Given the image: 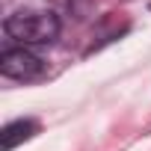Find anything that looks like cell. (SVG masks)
Here are the masks:
<instances>
[{"mask_svg": "<svg viewBox=\"0 0 151 151\" xmlns=\"http://www.w3.org/2000/svg\"><path fill=\"white\" fill-rule=\"evenodd\" d=\"M0 71L6 74V77L12 80H36L42 77V59L24 47H12V50H3V56H0Z\"/></svg>", "mask_w": 151, "mask_h": 151, "instance_id": "2", "label": "cell"}, {"mask_svg": "<svg viewBox=\"0 0 151 151\" xmlns=\"http://www.w3.org/2000/svg\"><path fill=\"white\" fill-rule=\"evenodd\" d=\"M36 133H39V122H33V119H15V122H9L3 130H0L3 151H12L15 145H21L24 139H30Z\"/></svg>", "mask_w": 151, "mask_h": 151, "instance_id": "3", "label": "cell"}, {"mask_svg": "<svg viewBox=\"0 0 151 151\" xmlns=\"http://www.w3.org/2000/svg\"><path fill=\"white\" fill-rule=\"evenodd\" d=\"M3 30L21 45H47L59 36V21L50 12H15L3 21Z\"/></svg>", "mask_w": 151, "mask_h": 151, "instance_id": "1", "label": "cell"}]
</instances>
